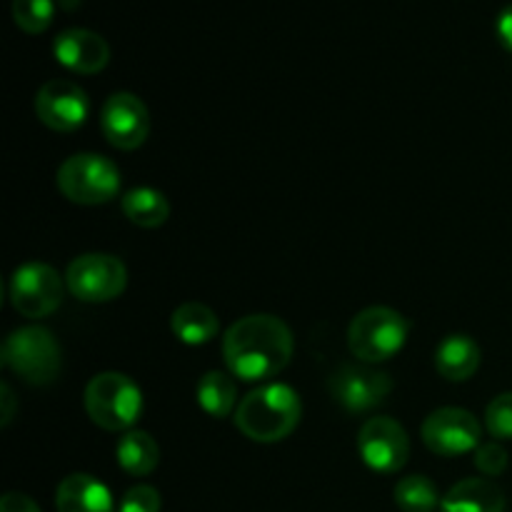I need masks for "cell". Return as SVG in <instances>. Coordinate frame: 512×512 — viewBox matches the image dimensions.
Listing matches in <instances>:
<instances>
[{
    "mask_svg": "<svg viewBox=\"0 0 512 512\" xmlns=\"http://www.w3.org/2000/svg\"><path fill=\"white\" fill-rule=\"evenodd\" d=\"M58 190L78 205L110 203L120 193V170L98 153L70 155L58 168Z\"/></svg>",
    "mask_w": 512,
    "mask_h": 512,
    "instance_id": "cell-6",
    "label": "cell"
},
{
    "mask_svg": "<svg viewBox=\"0 0 512 512\" xmlns=\"http://www.w3.org/2000/svg\"><path fill=\"white\" fill-rule=\"evenodd\" d=\"M163 508V500H160V493L150 485H135L120 500L118 512H160Z\"/></svg>",
    "mask_w": 512,
    "mask_h": 512,
    "instance_id": "cell-25",
    "label": "cell"
},
{
    "mask_svg": "<svg viewBox=\"0 0 512 512\" xmlns=\"http://www.w3.org/2000/svg\"><path fill=\"white\" fill-rule=\"evenodd\" d=\"M118 465L133 478H145L153 473L160 463V448L155 438L145 430H128L123 438L118 440Z\"/></svg>",
    "mask_w": 512,
    "mask_h": 512,
    "instance_id": "cell-19",
    "label": "cell"
},
{
    "mask_svg": "<svg viewBox=\"0 0 512 512\" xmlns=\"http://www.w3.org/2000/svg\"><path fill=\"white\" fill-rule=\"evenodd\" d=\"M198 405L210 418H228L233 410H238V388L230 375L220 370H210L198 383Z\"/></svg>",
    "mask_w": 512,
    "mask_h": 512,
    "instance_id": "cell-21",
    "label": "cell"
},
{
    "mask_svg": "<svg viewBox=\"0 0 512 512\" xmlns=\"http://www.w3.org/2000/svg\"><path fill=\"white\" fill-rule=\"evenodd\" d=\"M485 428L495 440H512V393H503L485 410Z\"/></svg>",
    "mask_w": 512,
    "mask_h": 512,
    "instance_id": "cell-24",
    "label": "cell"
},
{
    "mask_svg": "<svg viewBox=\"0 0 512 512\" xmlns=\"http://www.w3.org/2000/svg\"><path fill=\"white\" fill-rule=\"evenodd\" d=\"M100 128L113 148H140L150 133L148 105L133 93H113L100 110Z\"/></svg>",
    "mask_w": 512,
    "mask_h": 512,
    "instance_id": "cell-13",
    "label": "cell"
},
{
    "mask_svg": "<svg viewBox=\"0 0 512 512\" xmlns=\"http://www.w3.org/2000/svg\"><path fill=\"white\" fill-rule=\"evenodd\" d=\"M65 285L48 263H25L10 275V303L23 318L40 320L53 315L63 303Z\"/></svg>",
    "mask_w": 512,
    "mask_h": 512,
    "instance_id": "cell-8",
    "label": "cell"
},
{
    "mask_svg": "<svg viewBox=\"0 0 512 512\" xmlns=\"http://www.w3.org/2000/svg\"><path fill=\"white\" fill-rule=\"evenodd\" d=\"M483 350L470 335H448L435 350V368L450 383H463L470 380L480 368Z\"/></svg>",
    "mask_w": 512,
    "mask_h": 512,
    "instance_id": "cell-16",
    "label": "cell"
},
{
    "mask_svg": "<svg viewBox=\"0 0 512 512\" xmlns=\"http://www.w3.org/2000/svg\"><path fill=\"white\" fill-rule=\"evenodd\" d=\"M90 103L85 90L73 80H48L35 95V115L40 123L58 133H73L88 120Z\"/></svg>",
    "mask_w": 512,
    "mask_h": 512,
    "instance_id": "cell-12",
    "label": "cell"
},
{
    "mask_svg": "<svg viewBox=\"0 0 512 512\" xmlns=\"http://www.w3.org/2000/svg\"><path fill=\"white\" fill-rule=\"evenodd\" d=\"M303 418L300 395L285 383H270L240 400L235 410V428L253 443H280Z\"/></svg>",
    "mask_w": 512,
    "mask_h": 512,
    "instance_id": "cell-2",
    "label": "cell"
},
{
    "mask_svg": "<svg viewBox=\"0 0 512 512\" xmlns=\"http://www.w3.org/2000/svg\"><path fill=\"white\" fill-rule=\"evenodd\" d=\"M478 418L463 408H440L425 418L423 443L440 458H458L480 448Z\"/></svg>",
    "mask_w": 512,
    "mask_h": 512,
    "instance_id": "cell-9",
    "label": "cell"
},
{
    "mask_svg": "<svg viewBox=\"0 0 512 512\" xmlns=\"http://www.w3.org/2000/svg\"><path fill=\"white\" fill-rule=\"evenodd\" d=\"M330 395L335 403L350 413H365L383 403L393 390V380L383 370L368 365H340L328 380Z\"/></svg>",
    "mask_w": 512,
    "mask_h": 512,
    "instance_id": "cell-11",
    "label": "cell"
},
{
    "mask_svg": "<svg viewBox=\"0 0 512 512\" xmlns=\"http://www.w3.org/2000/svg\"><path fill=\"white\" fill-rule=\"evenodd\" d=\"M358 453L375 473H398L410 458V438L393 418H370L358 433Z\"/></svg>",
    "mask_w": 512,
    "mask_h": 512,
    "instance_id": "cell-10",
    "label": "cell"
},
{
    "mask_svg": "<svg viewBox=\"0 0 512 512\" xmlns=\"http://www.w3.org/2000/svg\"><path fill=\"white\" fill-rule=\"evenodd\" d=\"M0 512H40L33 498L23 493H5L0 500Z\"/></svg>",
    "mask_w": 512,
    "mask_h": 512,
    "instance_id": "cell-27",
    "label": "cell"
},
{
    "mask_svg": "<svg viewBox=\"0 0 512 512\" xmlns=\"http://www.w3.org/2000/svg\"><path fill=\"white\" fill-rule=\"evenodd\" d=\"M53 0H13V20L23 33L38 35L53 23Z\"/></svg>",
    "mask_w": 512,
    "mask_h": 512,
    "instance_id": "cell-23",
    "label": "cell"
},
{
    "mask_svg": "<svg viewBox=\"0 0 512 512\" xmlns=\"http://www.w3.org/2000/svg\"><path fill=\"white\" fill-rule=\"evenodd\" d=\"M58 512H115L108 485L88 473H73L55 490Z\"/></svg>",
    "mask_w": 512,
    "mask_h": 512,
    "instance_id": "cell-15",
    "label": "cell"
},
{
    "mask_svg": "<svg viewBox=\"0 0 512 512\" xmlns=\"http://www.w3.org/2000/svg\"><path fill=\"white\" fill-rule=\"evenodd\" d=\"M55 60L80 75H95L110 63V45L103 35L85 28H68L53 43Z\"/></svg>",
    "mask_w": 512,
    "mask_h": 512,
    "instance_id": "cell-14",
    "label": "cell"
},
{
    "mask_svg": "<svg viewBox=\"0 0 512 512\" xmlns=\"http://www.w3.org/2000/svg\"><path fill=\"white\" fill-rule=\"evenodd\" d=\"M475 468L483 475H490V478L505 473V468H508V450L500 443H483L475 450Z\"/></svg>",
    "mask_w": 512,
    "mask_h": 512,
    "instance_id": "cell-26",
    "label": "cell"
},
{
    "mask_svg": "<svg viewBox=\"0 0 512 512\" xmlns=\"http://www.w3.org/2000/svg\"><path fill=\"white\" fill-rule=\"evenodd\" d=\"M295 340L285 320L258 313L235 320L223 338V358L233 378L245 383L275 378L288 368Z\"/></svg>",
    "mask_w": 512,
    "mask_h": 512,
    "instance_id": "cell-1",
    "label": "cell"
},
{
    "mask_svg": "<svg viewBox=\"0 0 512 512\" xmlns=\"http://www.w3.org/2000/svg\"><path fill=\"white\" fill-rule=\"evenodd\" d=\"M440 512H505V495L490 480H460L443 495Z\"/></svg>",
    "mask_w": 512,
    "mask_h": 512,
    "instance_id": "cell-17",
    "label": "cell"
},
{
    "mask_svg": "<svg viewBox=\"0 0 512 512\" xmlns=\"http://www.w3.org/2000/svg\"><path fill=\"white\" fill-rule=\"evenodd\" d=\"M85 410L98 428L120 433L138 423L143 393L123 373H100L85 388Z\"/></svg>",
    "mask_w": 512,
    "mask_h": 512,
    "instance_id": "cell-5",
    "label": "cell"
},
{
    "mask_svg": "<svg viewBox=\"0 0 512 512\" xmlns=\"http://www.w3.org/2000/svg\"><path fill=\"white\" fill-rule=\"evenodd\" d=\"M0 405H3V420H0V423H3L5 428V425H10V420L15 418V395L8 383L0 385Z\"/></svg>",
    "mask_w": 512,
    "mask_h": 512,
    "instance_id": "cell-29",
    "label": "cell"
},
{
    "mask_svg": "<svg viewBox=\"0 0 512 512\" xmlns=\"http://www.w3.org/2000/svg\"><path fill=\"white\" fill-rule=\"evenodd\" d=\"M173 335L185 345H203L218 335L220 320L213 313V308L203 303H183L173 310L170 318Z\"/></svg>",
    "mask_w": 512,
    "mask_h": 512,
    "instance_id": "cell-18",
    "label": "cell"
},
{
    "mask_svg": "<svg viewBox=\"0 0 512 512\" xmlns=\"http://www.w3.org/2000/svg\"><path fill=\"white\" fill-rule=\"evenodd\" d=\"M495 33H498V40L503 43V48L512 53V5L500 10L498 23H495Z\"/></svg>",
    "mask_w": 512,
    "mask_h": 512,
    "instance_id": "cell-28",
    "label": "cell"
},
{
    "mask_svg": "<svg viewBox=\"0 0 512 512\" xmlns=\"http://www.w3.org/2000/svg\"><path fill=\"white\" fill-rule=\"evenodd\" d=\"M123 215L138 228H160L170 218V203L160 190L133 188L120 200Z\"/></svg>",
    "mask_w": 512,
    "mask_h": 512,
    "instance_id": "cell-20",
    "label": "cell"
},
{
    "mask_svg": "<svg viewBox=\"0 0 512 512\" xmlns=\"http://www.w3.org/2000/svg\"><path fill=\"white\" fill-rule=\"evenodd\" d=\"M410 325L403 313L388 305L360 310L348 328V348L360 363H385L405 348Z\"/></svg>",
    "mask_w": 512,
    "mask_h": 512,
    "instance_id": "cell-3",
    "label": "cell"
},
{
    "mask_svg": "<svg viewBox=\"0 0 512 512\" xmlns=\"http://www.w3.org/2000/svg\"><path fill=\"white\" fill-rule=\"evenodd\" d=\"M395 503L403 512H433L440 508V495L425 475H408L395 485Z\"/></svg>",
    "mask_w": 512,
    "mask_h": 512,
    "instance_id": "cell-22",
    "label": "cell"
},
{
    "mask_svg": "<svg viewBox=\"0 0 512 512\" xmlns=\"http://www.w3.org/2000/svg\"><path fill=\"white\" fill-rule=\"evenodd\" d=\"M0 363L10 373L20 375L30 385H50L60 373L63 365V353L48 328L40 325H28L18 328L5 338Z\"/></svg>",
    "mask_w": 512,
    "mask_h": 512,
    "instance_id": "cell-4",
    "label": "cell"
},
{
    "mask_svg": "<svg viewBox=\"0 0 512 512\" xmlns=\"http://www.w3.org/2000/svg\"><path fill=\"white\" fill-rule=\"evenodd\" d=\"M65 285L73 298L83 303H108L123 295L128 285V268L115 255L85 253L68 265Z\"/></svg>",
    "mask_w": 512,
    "mask_h": 512,
    "instance_id": "cell-7",
    "label": "cell"
},
{
    "mask_svg": "<svg viewBox=\"0 0 512 512\" xmlns=\"http://www.w3.org/2000/svg\"><path fill=\"white\" fill-rule=\"evenodd\" d=\"M60 5H63L65 10H73L75 5H80V0H60Z\"/></svg>",
    "mask_w": 512,
    "mask_h": 512,
    "instance_id": "cell-30",
    "label": "cell"
}]
</instances>
